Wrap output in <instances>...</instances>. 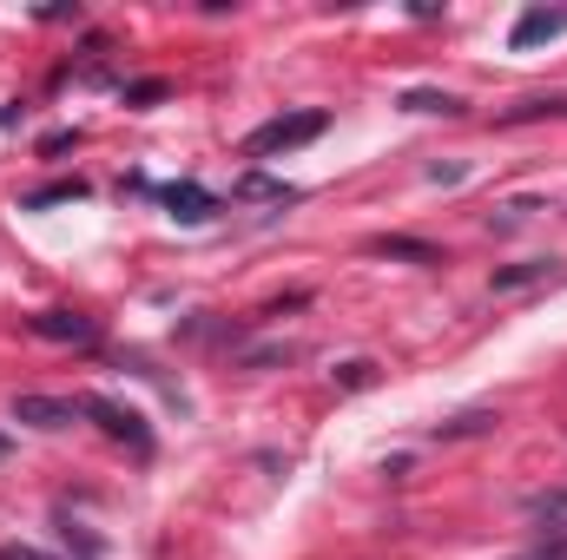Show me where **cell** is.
<instances>
[{"label":"cell","instance_id":"1","mask_svg":"<svg viewBox=\"0 0 567 560\" xmlns=\"http://www.w3.org/2000/svg\"><path fill=\"white\" fill-rule=\"evenodd\" d=\"M323 126H330V113H284V120H265V126L245 139V152H251V158H271V152H290V145L317 139Z\"/></svg>","mask_w":567,"mask_h":560},{"label":"cell","instance_id":"2","mask_svg":"<svg viewBox=\"0 0 567 560\" xmlns=\"http://www.w3.org/2000/svg\"><path fill=\"white\" fill-rule=\"evenodd\" d=\"M561 33H567V7H528V13H515L508 46L528 53V46H548V40H561Z\"/></svg>","mask_w":567,"mask_h":560},{"label":"cell","instance_id":"3","mask_svg":"<svg viewBox=\"0 0 567 560\" xmlns=\"http://www.w3.org/2000/svg\"><path fill=\"white\" fill-rule=\"evenodd\" d=\"M80 416H93L113 442H133L140 455H152V435H145V422L133 416V409H120V403H106V396H86V403H80Z\"/></svg>","mask_w":567,"mask_h":560},{"label":"cell","instance_id":"4","mask_svg":"<svg viewBox=\"0 0 567 560\" xmlns=\"http://www.w3.org/2000/svg\"><path fill=\"white\" fill-rule=\"evenodd\" d=\"M33 336H47V343H93L100 323L80 317V310H40V317H33Z\"/></svg>","mask_w":567,"mask_h":560},{"label":"cell","instance_id":"5","mask_svg":"<svg viewBox=\"0 0 567 560\" xmlns=\"http://www.w3.org/2000/svg\"><path fill=\"white\" fill-rule=\"evenodd\" d=\"M80 416V403H60V396H13V422H33V428H66Z\"/></svg>","mask_w":567,"mask_h":560},{"label":"cell","instance_id":"6","mask_svg":"<svg viewBox=\"0 0 567 560\" xmlns=\"http://www.w3.org/2000/svg\"><path fill=\"white\" fill-rule=\"evenodd\" d=\"M561 278V265L555 258H528V265H502L495 271V297H508V290H535V283H555Z\"/></svg>","mask_w":567,"mask_h":560},{"label":"cell","instance_id":"7","mask_svg":"<svg viewBox=\"0 0 567 560\" xmlns=\"http://www.w3.org/2000/svg\"><path fill=\"white\" fill-rule=\"evenodd\" d=\"M528 521L542 528V541H567V488H555V495H528Z\"/></svg>","mask_w":567,"mask_h":560},{"label":"cell","instance_id":"8","mask_svg":"<svg viewBox=\"0 0 567 560\" xmlns=\"http://www.w3.org/2000/svg\"><path fill=\"white\" fill-rule=\"evenodd\" d=\"M165 205H172V218H178V225H205V218L218 211V198H212V191H198V185H165Z\"/></svg>","mask_w":567,"mask_h":560},{"label":"cell","instance_id":"9","mask_svg":"<svg viewBox=\"0 0 567 560\" xmlns=\"http://www.w3.org/2000/svg\"><path fill=\"white\" fill-rule=\"evenodd\" d=\"M528 120H567V93H535L508 113V126H528Z\"/></svg>","mask_w":567,"mask_h":560},{"label":"cell","instance_id":"10","mask_svg":"<svg viewBox=\"0 0 567 560\" xmlns=\"http://www.w3.org/2000/svg\"><path fill=\"white\" fill-rule=\"evenodd\" d=\"M403 106H410V113H442V120H455V113H462V100H455V93H435V86H410V93H403Z\"/></svg>","mask_w":567,"mask_h":560},{"label":"cell","instance_id":"11","mask_svg":"<svg viewBox=\"0 0 567 560\" xmlns=\"http://www.w3.org/2000/svg\"><path fill=\"white\" fill-rule=\"evenodd\" d=\"M377 251H383V258H416V265H442V258H435L429 245H416V238H377Z\"/></svg>","mask_w":567,"mask_h":560},{"label":"cell","instance_id":"12","mask_svg":"<svg viewBox=\"0 0 567 560\" xmlns=\"http://www.w3.org/2000/svg\"><path fill=\"white\" fill-rule=\"evenodd\" d=\"M60 198H86V185H80V178H73V185H47V191H33L27 205L40 211V205H60Z\"/></svg>","mask_w":567,"mask_h":560},{"label":"cell","instance_id":"13","mask_svg":"<svg viewBox=\"0 0 567 560\" xmlns=\"http://www.w3.org/2000/svg\"><path fill=\"white\" fill-rule=\"evenodd\" d=\"M370 376H377V363H363V356L337 370V383H343V390H370Z\"/></svg>","mask_w":567,"mask_h":560},{"label":"cell","instance_id":"14","mask_svg":"<svg viewBox=\"0 0 567 560\" xmlns=\"http://www.w3.org/2000/svg\"><path fill=\"white\" fill-rule=\"evenodd\" d=\"M488 422H495V416H482V409H475V416H455V422H442V435H482Z\"/></svg>","mask_w":567,"mask_h":560},{"label":"cell","instance_id":"15","mask_svg":"<svg viewBox=\"0 0 567 560\" xmlns=\"http://www.w3.org/2000/svg\"><path fill=\"white\" fill-rule=\"evenodd\" d=\"M522 560H567V541H542L535 554H522Z\"/></svg>","mask_w":567,"mask_h":560},{"label":"cell","instance_id":"16","mask_svg":"<svg viewBox=\"0 0 567 560\" xmlns=\"http://www.w3.org/2000/svg\"><path fill=\"white\" fill-rule=\"evenodd\" d=\"M0 560H47V554H33V548H13V541H7V548H0Z\"/></svg>","mask_w":567,"mask_h":560},{"label":"cell","instance_id":"17","mask_svg":"<svg viewBox=\"0 0 567 560\" xmlns=\"http://www.w3.org/2000/svg\"><path fill=\"white\" fill-rule=\"evenodd\" d=\"M0 462H7V435H0Z\"/></svg>","mask_w":567,"mask_h":560}]
</instances>
